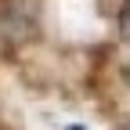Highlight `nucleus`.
Instances as JSON below:
<instances>
[{
  "label": "nucleus",
  "instance_id": "obj_1",
  "mask_svg": "<svg viewBox=\"0 0 130 130\" xmlns=\"http://www.w3.org/2000/svg\"><path fill=\"white\" fill-rule=\"evenodd\" d=\"M69 130H83V126H69Z\"/></svg>",
  "mask_w": 130,
  "mask_h": 130
}]
</instances>
